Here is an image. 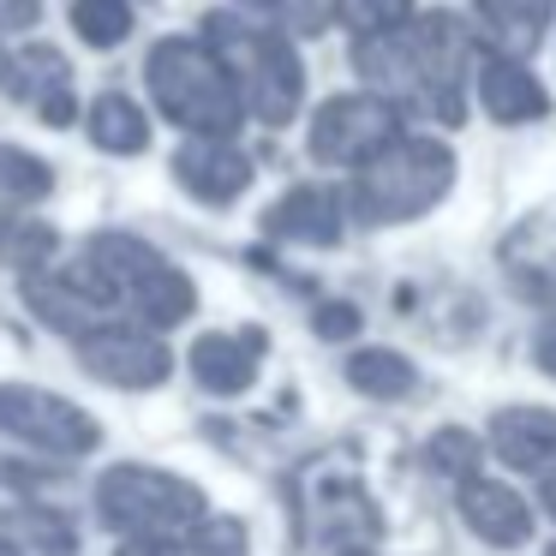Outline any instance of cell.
<instances>
[{"label":"cell","instance_id":"6da1fadb","mask_svg":"<svg viewBox=\"0 0 556 556\" xmlns=\"http://www.w3.org/2000/svg\"><path fill=\"white\" fill-rule=\"evenodd\" d=\"M150 90H156L162 109L186 126H210V132L233 126L228 78H222V66L210 61L204 49H192V42H168V49L150 54Z\"/></svg>","mask_w":556,"mask_h":556},{"label":"cell","instance_id":"7a4b0ae2","mask_svg":"<svg viewBox=\"0 0 556 556\" xmlns=\"http://www.w3.org/2000/svg\"><path fill=\"white\" fill-rule=\"evenodd\" d=\"M443 186H448L443 150H431V144L395 150V138H389V144L377 150V162L365 168L359 198L371 204V216H395V210H425Z\"/></svg>","mask_w":556,"mask_h":556},{"label":"cell","instance_id":"3957f363","mask_svg":"<svg viewBox=\"0 0 556 556\" xmlns=\"http://www.w3.org/2000/svg\"><path fill=\"white\" fill-rule=\"evenodd\" d=\"M389 138H395V114L383 102H329L312 132V150L324 162H353V156H377Z\"/></svg>","mask_w":556,"mask_h":556},{"label":"cell","instance_id":"277c9868","mask_svg":"<svg viewBox=\"0 0 556 556\" xmlns=\"http://www.w3.org/2000/svg\"><path fill=\"white\" fill-rule=\"evenodd\" d=\"M102 508H109L114 520H126V527H150V520H186L198 515V496L186 491V484L174 479H150V472H114L109 484H102Z\"/></svg>","mask_w":556,"mask_h":556},{"label":"cell","instance_id":"5b68a950","mask_svg":"<svg viewBox=\"0 0 556 556\" xmlns=\"http://www.w3.org/2000/svg\"><path fill=\"white\" fill-rule=\"evenodd\" d=\"M97 348H109V353H90V365L102 377H114V383H156L168 371L162 348H150V341H97Z\"/></svg>","mask_w":556,"mask_h":556},{"label":"cell","instance_id":"8992f818","mask_svg":"<svg viewBox=\"0 0 556 556\" xmlns=\"http://www.w3.org/2000/svg\"><path fill=\"white\" fill-rule=\"evenodd\" d=\"M467 515H472V527H479V532H491V539H503V544H515L520 532H527V508H520L503 484H472V491H467Z\"/></svg>","mask_w":556,"mask_h":556},{"label":"cell","instance_id":"52a82bcc","mask_svg":"<svg viewBox=\"0 0 556 556\" xmlns=\"http://www.w3.org/2000/svg\"><path fill=\"white\" fill-rule=\"evenodd\" d=\"M484 102H491V114H503V121H520V114H539L544 109L539 85H532L520 66H508V61L484 66Z\"/></svg>","mask_w":556,"mask_h":556},{"label":"cell","instance_id":"ba28073f","mask_svg":"<svg viewBox=\"0 0 556 556\" xmlns=\"http://www.w3.org/2000/svg\"><path fill=\"white\" fill-rule=\"evenodd\" d=\"M180 174L198 186V192H210V198H228V192H233V186H240L252 168H245L240 156H228V150H186Z\"/></svg>","mask_w":556,"mask_h":556},{"label":"cell","instance_id":"9c48e42d","mask_svg":"<svg viewBox=\"0 0 556 556\" xmlns=\"http://www.w3.org/2000/svg\"><path fill=\"white\" fill-rule=\"evenodd\" d=\"M73 25H78V37H90V42H121L126 30H132V18H126L121 0H78Z\"/></svg>","mask_w":556,"mask_h":556},{"label":"cell","instance_id":"30bf717a","mask_svg":"<svg viewBox=\"0 0 556 556\" xmlns=\"http://www.w3.org/2000/svg\"><path fill=\"white\" fill-rule=\"evenodd\" d=\"M198 377H204V383H216V389H233V383H245V377H252V359H245V353H233L228 341H198Z\"/></svg>","mask_w":556,"mask_h":556},{"label":"cell","instance_id":"8fae6325","mask_svg":"<svg viewBox=\"0 0 556 556\" xmlns=\"http://www.w3.org/2000/svg\"><path fill=\"white\" fill-rule=\"evenodd\" d=\"M97 138L102 144H114V150H138L144 144V121L132 114V102H102V114H97Z\"/></svg>","mask_w":556,"mask_h":556},{"label":"cell","instance_id":"7c38bea8","mask_svg":"<svg viewBox=\"0 0 556 556\" xmlns=\"http://www.w3.org/2000/svg\"><path fill=\"white\" fill-rule=\"evenodd\" d=\"M484 18H496L515 42H527L544 18V0H484Z\"/></svg>","mask_w":556,"mask_h":556},{"label":"cell","instance_id":"4fadbf2b","mask_svg":"<svg viewBox=\"0 0 556 556\" xmlns=\"http://www.w3.org/2000/svg\"><path fill=\"white\" fill-rule=\"evenodd\" d=\"M353 383H365V389H401V383H407V365H401L395 353H365V359H353Z\"/></svg>","mask_w":556,"mask_h":556},{"label":"cell","instance_id":"5bb4252c","mask_svg":"<svg viewBox=\"0 0 556 556\" xmlns=\"http://www.w3.org/2000/svg\"><path fill=\"white\" fill-rule=\"evenodd\" d=\"M0 556H18V551H13V544H7V539H0Z\"/></svg>","mask_w":556,"mask_h":556},{"label":"cell","instance_id":"9a60e30c","mask_svg":"<svg viewBox=\"0 0 556 556\" xmlns=\"http://www.w3.org/2000/svg\"><path fill=\"white\" fill-rule=\"evenodd\" d=\"M551 508H556V484H551Z\"/></svg>","mask_w":556,"mask_h":556}]
</instances>
